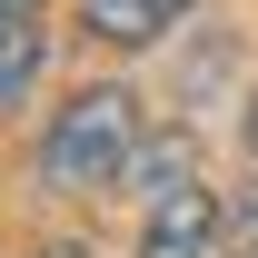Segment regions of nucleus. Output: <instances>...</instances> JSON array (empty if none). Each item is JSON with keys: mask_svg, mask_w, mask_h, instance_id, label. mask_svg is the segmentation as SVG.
Masks as SVG:
<instances>
[{"mask_svg": "<svg viewBox=\"0 0 258 258\" xmlns=\"http://www.w3.org/2000/svg\"><path fill=\"white\" fill-rule=\"evenodd\" d=\"M40 258H90V248H80V238H60V248H40Z\"/></svg>", "mask_w": 258, "mask_h": 258, "instance_id": "nucleus-6", "label": "nucleus"}, {"mask_svg": "<svg viewBox=\"0 0 258 258\" xmlns=\"http://www.w3.org/2000/svg\"><path fill=\"white\" fill-rule=\"evenodd\" d=\"M50 50V0H0V109H20Z\"/></svg>", "mask_w": 258, "mask_h": 258, "instance_id": "nucleus-3", "label": "nucleus"}, {"mask_svg": "<svg viewBox=\"0 0 258 258\" xmlns=\"http://www.w3.org/2000/svg\"><path fill=\"white\" fill-rule=\"evenodd\" d=\"M149 199H169V189H189L199 179V159H189V139H159V149H139V169H129Z\"/></svg>", "mask_w": 258, "mask_h": 258, "instance_id": "nucleus-5", "label": "nucleus"}, {"mask_svg": "<svg viewBox=\"0 0 258 258\" xmlns=\"http://www.w3.org/2000/svg\"><path fill=\"white\" fill-rule=\"evenodd\" d=\"M179 10H189V0H80V30L109 40V50H149Z\"/></svg>", "mask_w": 258, "mask_h": 258, "instance_id": "nucleus-4", "label": "nucleus"}, {"mask_svg": "<svg viewBox=\"0 0 258 258\" xmlns=\"http://www.w3.org/2000/svg\"><path fill=\"white\" fill-rule=\"evenodd\" d=\"M129 169H139V99L119 80L60 99V119L40 129V179L70 189V199H90V189H119Z\"/></svg>", "mask_w": 258, "mask_h": 258, "instance_id": "nucleus-1", "label": "nucleus"}, {"mask_svg": "<svg viewBox=\"0 0 258 258\" xmlns=\"http://www.w3.org/2000/svg\"><path fill=\"white\" fill-rule=\"evenodd\" d=\"M248 159H258V99H248Z\"/></svg>", "mask_w": 258, "mask_h": 258, "instance_id": "nucleus-7", "label": "nucleus"}, {"mask_svg": "<svg viewBox=\"0 0 258 258\" xmlns=\"http://www.w3.org/2000/svg\"><path fill=\"white\" fill-rule=\"evenodd\" d=\"M139 258H219V199L199 189H169L149 199V238H139Z\"/></svg>", "mask_w": 258, "mask_h": 258, "instance_id": "nucleus-2", "label": "nucleus"}]
</instances>
